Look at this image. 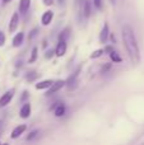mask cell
Segmentation results:
<instances>
[{
  "label": "cell",
  "mask_w": 144,
  "mask_h": 145,
  "mask_svg": "<svg viewBox=\"0 0 144 145\" xmlns=\"http://www.w3.org/2000/svg\"><path fill=\"white\" fill-rule=\"evenodd\" d=\"M112 51H114V47H111V46H107V47L105 48V52H110V54H111Z\"/></svg>",
  "instance_id": "4316f807"
},
{
  "label": "cell",
  "mask_w": 144,
  "mask_h": 145,
  "mask_svg": "<svg viewBox=\"0 0 144 145\" xmlns=\"http://www.w3.org/2000/svg\"><path fill=\"white\" fill-rule=\"evenodd\" d=\"M109 36H110L109 24H107V23H105L103 28H102L101 33H99V41H101L102 43H106V41H107V38H109Z\"/></svg>",
  "instance_id": "52a82bcc"
},
{
  "label": "cell",
  "mask_w": 144,
  "mask_h": 145,
  "mask_svg": "<svg viewBox=\"0 0 144 145\" xmlns=\"http://www.w3.org/2000/svg\"><path fill=\"white\" fill-rule=\"evenodd\" d=\"M54 54H55V50H48L47 52H46L45 57H46V59H51V57L54 56Z\"/></svg>",
  "instance_id": "cb8c5ba5"
},
{
  "label": "cell",
  "mask_w": 144,
  "mask_h": 145,
  "mask_svg": "<svg viewBox=\"0 0 144 145\" xmlns=\"http://www.w3.org/2000/svg\"><path fill=\"white\" fill-rule=\"evenodd\" d=\"M110 57H111V60L114 61V63H120V61L122 60L121 57H120V55L117 52H115V51H112L111 54H110Z\"/></svg>",
  "instance_id": "ac0fdd59"
},
{
  "label": "cell",
  "mask_w": 144,
  "mask_h": 145,
  "mask_svg": "<svg viewBox=\"0 0 144 145\" xmlns=\"http://www.w3.org/2000/svg\"><path fill=\"white\" fill-rule=\"evenodd\" d=\"M23 40H24V33L23 32L17 33L15 37L13 38V46H14V47H19V46L23 43Z\"/></svg>",
  "instance_id": "7c38bea8"
},
{
  "label": "cell",
  "mask_w": 144,
  "mask_h": 145,
  "mask_svg": "<svg viewBox=\"0 0 144 145\" xmlns=\"http://www.w3.org/2000/svg\"><path fill=\"white\" fill-rule=\"evenodd\" d=\"M26 129H27V126H26V125H19V126H17V127H15L14 130L12 131V139H18V138H19V136L26 131Z\"/></svg>",
  "instance_id": "ba28073f"
},
{
  "label": "cell",
  "mask_w": 144,
  "mask_h": 145,
  "mask_svg": "<svg viewBox=\"0 0 144 145\" xmlns=\"http://www.w3.org/2000/svg\"><path fill=\"white\" fill-rule=\"evenodd\" d=\"M65 52H66V41L59 40V43L55 48V55L58 57H61V56L65 55Z\"/></svg>",
  "instance_id": "5b68a950"
},
{
  "label": "cell",
  "mask_w": 144,
  "mask_h": 145,
  "mask_svg": "<svg viewBox=\"0 0 144 145\" xmlns=\"http://www.w3.org/2000/svg\"><path fill=\"white\" fill-rule=\"evenodd\" d=\"M37 134H38V131H37V130L32 131V133L29 134V136H28V138H27V140H33V139L36 138V135H37Z\"/></svg>",
  "instance_id": "603a6c76"
},
{
  "label": "cell",
  "mask_w": 144,
  "mask_h": 145,
  "mask_svg": "<svg viewBox=\"0 0 144 145\" xmlns=\"http://www.w3.org/2000/svg\"><path fill=\"white\" fill-rule=\"evenodd\" d=\"M4 45H5V35L1 32V31H0V47H1V46H4Z\"/></svg>",
  "instance_id": "44dd1931"
},
{
  "label": "cell",
  "mask_w": 144,
  "mask_h": 145,
  "mask_svg": "<svg viewBox=\"0 0 144 145\" xmlns=\"http://www.w3.org/2000/svg\"><path fill=\"white\" fill-rule=\"evenodd\" d=\"M14 93H15L14 89H10V90H7V92L0 97V108H3L7 105H9L10 101H12L13 97H14Z\"/></svg>",
  "instance_id": "7a4b0ae2"
},
{
  "label": "cell",
  "mask_w": 144,
  "mask_h": 145,
  "mask_svg": "<svg viewBox=\"0 0 144 145\" xmlns=\"http://www.w3.org/2000/svg\"><path fill=\"white\" fill-rule=\"evenodd\" d=\"M93 4L97 9H101L102 8V0H93Z\"/></svg>",
  "instance_id": "7402d4cb"
},
{
  "label": "cell",
  "mask_w": 144,
  "mask_h": 145,
  "mask_svg": "<svg viewBox=\"0 0 144 145\" xmlns=\"http://www.w3.org/2000/svg\"><path fill=\"white\" fill-rule=\"evenodd\" d=\"M52 18H54L52 10H46V12L42 14V17H41V22H42L43 25H48L51 22H52Z\"/></svg>",
  "instance_id": "8992f818"
},
{
  "label": "cell",
  "mask_w": 144,
  "mask_h": 145,
  "mask_svg": "<svg viewBox=\"0 0 144 145\" xmlns=\"http://www.w3.org/2000/svg\"><path fill=\"white\" fill-rule=\"evenodd\" d=\"M121 35H122V41H124L125 48H126L128 54H129L130 60H132V63L134 65H138L140 61V54H139V47H138V42H137V38H135L134 31L129 25H124L121 31Z\"/></svg>",
  "instance_id": "6da1fadb"
},
{
  "label": "cell",
  "mask_w": 144,
  "mask_h": 145,
  "mask_svg": "<svg viewBox=\"0 0 144 145\" xmlns=\"http://www.w3.org/2000/svg\"><path fill=\"white\" fill-rule=\"evenodd\" d=\"M69 32H70V29L69 28H65V29L63 31V32L59 35V40H64V41H66V38L69 37Z\"/></svg>",
  "instance_id": "d6986e66"
},
{
  "label": "cell",
  "mask_w": 144,
  "mask_h": 145,
  "mask_svg": "<svg viewBox=\"0 0 144 145\" xmlns=\"http://www.w3.org/2000/svg\"><path fill=\"white\" fill-rule=\"evenodd\" d=\"M38 76H40V74H37L36 71L28 72V74H27V80H28V82H33V80H36Z\"/></svg>",
  "instance_id": "ffe728a7"
},
{
  "label": "cell",
  "mask_w": 144,
  "mask_h": 145,
  "mask_svg": "<svg viewBox=\"0 0 144 145\" xmlns=\"http://www.w3.org/2000/svg\"><path fill=\"white\" fill-rule=\"evenodd\" d=\"M43 4H45L46 7H51V5L54 4V0H43Z\"/></svg>",
  "instance_id": "d4e9b609"
},
{
  "label": "cell",
  "mask_w": 144,
  "mask_h": 145,
  "mask_svg": "<svg viewBox=\"0 0 144 145\" xmlns=\"http://www.w3.org/2000/svg\"><path fill=\"white\" fill-rule=\"evenodd\" d=\"M12 0H3V4H8V3H10Z\"/></svg>",
  "instance_id": "f1b7e54d"
},
{
  "label": "cell",
  "mask_w": 144,
  "mask_h": 145,
  "mask_svg": "<svg viewBox=\"0 0 144 145\" xmlns=\"http://www.w3.org/2000/svg\"><path fill=\"white\" fill-rule=\"evenodd\" d=\"M59 3H60V4H64V3H65V0H58Z\"/></svg>",
  "instance_id": "f546056e"
},
{
  "label": "cell",
  "mask_w": 144,
  "mask_h": 145,
  "mask_svg": "<svg viewBox=\"0 0 144 145\" xmlns=\"http://www.w3.org/2000/svg\"><path fill=\"white\" fill-rule=\"evenodd\" d=\"M103 54H105V50H102V48L96 50V51H93V52L91 54V59H98V57H101Z\"/></svg>",
  "instance_id": "e0dca14e"
},
{
  "label": "cell",
  "mask_w": 144,
  "mask_h": 145,
  "mask_svg": "<svg viewBox=\"0 0 144 145\" xmlns=\"http://www.w3.org/2000/svg\"><path fill=\"white\" fill-rule=\"evenodd\" d=\"M54 112H55L56 117H61V116H64V115H65V106H64L63 103H59V105H56Z\"/></svg>",
  "instance_id": "5bb4252c"
},
{
  "label": "cell",
  "mask_w": 144,
  "mask_h": 145,
  "mask_svg": "<svg viewBox=\"0 0 144 145\" xmlns=\"http://www.w3.org/2000/svg\"><path fill=\"white\" fill-rule=\"evenodd\" d=\"M83 13H84V17H89L91 15V3L88 1V0H86V1L83 3Z\"/></svg>",
  "instance_id": "9a60e30c"
},
{
  "label": "cell",
  "mask_w": 144,
  "mask_h": 145,
  "mask_svg": "<svg viewBox=\"0 0 144 145\" xmlns=\"http://www.w3.org/2000/svg\"><path fill=\"white\" fill-rule=\"evenodd\" d=\"M78 74H79V70H78V71H75L73 75H71L70 78H69L68 80H66V85H68L69 89H73V88L75 87V84H77V78H78Z\"/></svg>",
  "instance_id": "4fadbf2b"
},
{
  "label": "cell",
  "mask_w": 144,
  "mask_h": 145,
  "mask_svg": "<svg viewBox=\"0 0 144 145\" xmlns=\"http://www.w3.org/2000/svg\"><path fill=\"white\" fill-rule=\"evenodd\" d=\"M37 54H38V48H37V47H33V48H32V55H31V57H29V60H28V63H29V64L35 63V61L37 60Z\"/></svg>",
  "instance_id": "2e32d148"
},
{
  "label": "cell",
  "mask_w": 144,
  "mask_h": 145,
  "mask_svg": "<svg viewBox=\"0 0 144 145\" xmlns=\"http://www.w3.org/2000/svg\"><path fill=\"white\" fill-rule=\"evenodd\" d=\"M36 35H37V29H33V31H32V32H31V33H29V37H28V38H29V40H32V38H33V37H35V36H36Z\"/></svg>",
  "instance_id": "484cf974"
},
{
  "label": "cell",
  "mask_w": 144,
  "mask_h": 145,
  "mask_svg": "<svg viewBox=\"0 0 144 145\" xmlns=\"http://www.w3.org/2000/svg\"><path fill=\"white\" fill-rule=\"evenodd\" d=\"M27 97H28V93H27V92H24V93H23V97H22V101L27 99Z\"/></svg>",
  "instance_id": "83f0119b"
},
{
  "label": "cell",
  "mask_w": 144,
  "mask_h": 145,
  "mask_svg": "<svg viewBox=\"0 0 144 145\" xmlns=\"http://www.w3.org/2000/svg\"><path fill=\"white\" fill-rule=\"evenodd\" d=\"M18 25H19V15H18V13H14V14L12 15V18H10L8 29H9L10 33H13V32H15V29L18 28Z\"/></svg>",
  "instance_id": "277c9868"
},
{
  "label": "cell",
  "mask_w": 144,
  "mask_h": 145,
  "mask_svg": "<svg viewBox=\"0 0 144 145\" xmlns=\"http://www.w3.org/2000/svg\"><path fill=\"white\" fill-rule=\"evenodd\" d=\"M64 85H66V82H65V80H56V82H54L52 85L48 88V92L46 93V94H47V95H51V94H54V93L59 92V90H60L61 88L64 87Z\"/></svg>",
  "instance_id": "3957f363"
},
{
  "label": "cell",
  "mask_w": 144,
  "mask_h": 145,
  "mask_svg": "<svg viewBox=\"0 0 144 145\" xmlns=\"http://www.w3.org/2000/svg\"><path fill=\"white\" fill-rule=\"evenodd\" d=\"M52 83H54V80H51V79L42 80V82H40V83L36 84V89L42 90V89H46V88H50L51 85H52Z\"/></svg>",
  "instance_id": "30bf717a"
},
{
  "label": "cell",
  "mask_w": 144,
  "mask_h": 145,
  "mask_svg": "<svg viewBox=\"0 0 144 145\" xmlns=\"http://www.w3.org/2000/svg\"><path fill=\"white\" fill-rule=\"evenodd\" d=\"M29 115H31V105L29 103H24L22 106V108H20V117L27 118L29 117Z\"/></svg>",
  "instance_id": "9c48e42d"
},
{
  "label": "cell",
  "mask_w": 144,
  "mask_h": 145,
  "mask_svg": "<svg viewBox=\"0 0 144 145\" xmlns=\"http://www.w3.org/2000/svg\"><path fill=\"white\" fill-rule=\"evenodd\" d=\"M31 7V0H20L19 1V12L22 14H26Z\"/></svg>",
  "instance_id": "8fae6325"
}]
</instances>
